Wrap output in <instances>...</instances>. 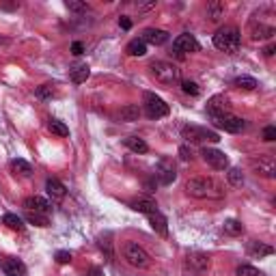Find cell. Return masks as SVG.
Wrapping results in <instances>:
<instances>
[{"label": "cell", "mask_w": 276, "mask_h": 276, "mask_svg": "<svg viewBox=\"0 0 276 276\" xmlns=\"http://www.w3.org/2000/svg\"><path fill=\"white\" fill-rule=\"evenodd\" d=\"M186 192L194 198H220L223 196V188H220L214 179L194 177L186 183Z\"/></svg>", "instance_id": "1"}, {"label": "cell", "mask_w": 276, "mask_h": 276, "mask_svg": "<svg viewBox=\"0 0 276 276\" xmlns=\"http://www.w3.org/2000/svg\"><path fill=\"white\" fill-rule=\"evenodd\" d=\"M214 46L218 50H223L227 54H233L240 48V30L235 26H225V28H218L216 35H214Z\"/></svg>", "instance_id": "2"}, {"label": "cell", "mask_w": 276, "mask_h": 276, "mask_svg": "<svg viewBox=\"0 0 276 276\" xmlns=\"http://www.w3.org/2000/svg\"><path fill=\"white\" fill-rule=\"evenodd\" d=\"M151 73H153V78H156L160 84H177L181 80V73L179 69L175 67L173 63H164V61H156V63H151Z\"/></svg>", "instance_id": "3"}, {"label": "cell", "mask_w": 276, "mask_h": 276, "mask_svg": "<svg viewBox=\"0 0 276 276\" xmlns=\"http://www.w3.org/2000/svg\"><path fill=\"white\" fill-rule=\"evenodd\" d=\"M181 136L190 142H218L220 136L214 130L207 127H196V125H183L181 127Z\"/></svg>", "instance_id": "4"}, {"label": "cell", "mask_w": 276, "mask_h": 276, "mask_svg": "<svg viewBox=\"0 0 276 276\" xmlns=\"http://www.w3.org/2000/svg\"><path fill=\"white\" fill-rule=\"evenodd\" d=\"M212 121H214L216 127L225 130V132H231V134H237V132H242V130L246 127V121L244 119H240V117L231 115V113L216 115V117H212Z\"/></svg>", "instance_id": "5"}, {"label": "cell", "mask_w": 276, "mask_h": 276, "mask_svg": "<svg viewBox=\"0 0 276 276\" xmlns=\"http://www.w3.org/2000/svg\"><path fill=\"white\" fill-rule=\"evenodd\" d=\"M145 113L151 119H162L171 113V108L162 97L153 95V93H145Z\"/></svg>", "instance_id": "6"}, {"label": "cell", "mask_w": 276, "mask_h": 276, "mask_svg": "<svg viewBox=\"0 0 276 276\" xmlns=\"http://www.w3.org/2000/svg\"><path fill=\"white\" fill-rule=\"evenodd\" d=\"M123 255H125V259L132 263V266H136V268L149 266V255H147V250L142 248V246H138V244H134V242H130V244L125 246Z\"/></svg>", "instance_id": "7"}, {"label": "cell", "mask_w": 276, "mask_h": 276, "mask_svg": "<svg viewBox=\"0 0 276 276\" xmlns=\"http://www.w3.org/2000/svg\"><path fill=\"white\" fill-rule=\"evenodd\" d=\"M201 156H203V160H205L214 171H225V169H229V158L225 156L223 151L205 147V149L201 151Z\"/></svg>", "instance_id": "8"}, {"label": "cell", "mask_w": 276, "mask_h": 276, "mask_svg": "<svg viewBox=\"0 0 276 276\" xmlns=\"http://www.w3.org/2000/svg\"><path fill=\"white\" fill-rule=\"evenodd\" d=\"M198 41L194 39V35H190V32H183V35H179L177 39L173 41V50L179 54H186V52H198Z\"/></svg>", "instance_id": "9"}, {"label": "cell", "mask_w": 276, "mask_h": 276, "mask_svg": "<svg viewBox=\"0 0 276 276\" xmlns=\"http://www.w3.org/2000/svg\"><path fill=\"white\" fill-rule=\"evenodd\" d=\"M158 177H160V183H164V186H169V183L175 181V177H177V171H175L173 160L162 158L158 162Z\"/></svg>", "instance_id": "10"}, {"label": "cell", "mask_w": 276, "mask_h": 276, "mask_svg": "<svg viewBox=\"0 0 276 276\" xmlns=\"http://www.w3.org/2000/svg\"><path fill=\"white\" fill-rule=\"evenodd\" d=\"M24 209L26 212H37V214H46L52 209V203L48 201V198H43V196H28L26 201H24Z\"/></svg>", "instance_id": "11"}, {"label": "cell", "mask_w": 276, "mask_h": 276, "mask_svg": "<svg viewBox=\"0 0 276 276\" xmlns=\"http://www.w3.org/2000/svg\"><path fill=\"white\" fill-rule=\"evenodd\" d=\"M207 113H209V117H216V115H223V113H231V110H229V99L225 95H214L207 102Z\"/></svg>", "instance_id": "12"}, {"label": "cell", "mask_w": 276, "mask_h": 276, "mask_svg": "<svg viewBox=\"0 0 276 276\" xmlns=\"http://www.w3.org/2000/svg\"><path fill=\"white\" fill-rule=\"evenodd\" d=\"M89 73H91V71H89V65L82 63V61H76L71 67H69V78H71L73 84H82V82H86Z\"/></svg>", "instance_id": "13"}, {"label": "cell", "mask_w": 276, "mask_h": 276, "mask_svg": "<svg viewBox=\"0 0 276 276\" xmlns=\"http://www.w3.org/2000/svg\"><path fill=\"white\" fill-rule=\"evenodd\" d=\"M145 43H151V46H162V43L169 41V32L167 30H160V28H147L145 32H142L140 37Z\"/></svg>", "instance_id": "14"}, {"label": "cell", "mask_w": 276, "mask_h": 276, "mask_svg": "<svg viewBox=\"0 0 276 276\" xmlns=\"http://www.w3.org/2000/svg\"><path fill=\"white\" fill-rule=\"evenodd\" d=\"M147 218H149L151 229L156 231L158 235H162V237H167V235H169V223H167V218H164V216L158 212V209H156V212H151Z\"/></svg>", "instance_id": "15"}, {"label": "cell", "mask_w": 276, "mask_h": 276, "mask_svg": "<svg viewBox=\"0 0 276 276\" xmlns=\"http://www.w3.org/2000/svg\"><path fill=\"white\" fill-rule=\"evenodd\" d=\"M3 272L7 276H24L26 274V266L22 263L20 259H13V257H9L3 261Z\"/></svg>", "instance_id": "16"}, {"label": "cell", "mask_w": 276, "mask_h": 276, "mask_svg": "<svg viewBox=\"0 0 276 276\" xmlns=\"http://www.w3.org/2000/svg\"><path fill=\"white\" fill-rule=\"evenodd\" d=\"M46 192H48V196L52 198V201H63L65 198V194H67V190H65V186L59 181V179H48L46 181Z\"/></svg>", "instance_id": "17"}, {"label": "cell", "mask_w": 276, "mask_h": 276, "mask_svg": "<svg viewBox=\"0 0 276 276\" xmlns=\"http://www.w3.org/2000/svg\"><path fill=\"white\" fill-rule=\"evenodd\" d=\"M132 209H134V212H140V214L149 216L151 212H156L158 205H156V201H153V198L140 196V198H136V201H132Z\"/></svg>", "instance_id": "18"}, {"label": "cell", "mask_w": 276, "mask_h": 276, "mask_svg": "<svg viewBox=\"0 0 276 276\" xmlns=\"http://www.w3.org/2000/svg\"><path fill=\"white\" fill-rule=\"evenodd\" d=\"M252 167L255 169H259V173L263 175V177H274L276 175V164H274V160L270 158V156H266V158H259V162H252Z\"/></svg>", "instance_id": "19"}, {"label": "cell", "mask_w": 276, "mask_h": 276, "mask_svg": "<svg viewBox=\"0 0 276 276\" xmlns=\"http://www.w3.org/2000/svg\"><path fill=\"white\" fill-rule=\"evenodd\" d=\"M123 145H125L127 149H132L134 153H147V151H149L147 142L142 140V138H138V136H127V138L123 140Z\"/></svg>", "instance_id": "20"}, {"label": "cell", "mask_w": 276, "mask_h": 276, "mask_svg": "<svg viewBox=\"0 0 276 276\" xmlns=\"http://www.w3.org/2000/svg\"><path fill=\"white\" fill-rule=\"evenodd\" d=\"M125 50H127L130 57H145L147 54V43L142 39H132Z\"/></svg>", "instance_id": "21"}, {"label": "cell", "mask_w": 276, "mask_h": 276, "mask_svg": "<svg viewBox=\"0 0 276 276\" xmlns=\"http://www.w3.org/2000/svg\"><path fill=\"white\" fill-rule=\"evenodd\" d=\"M11 169H13V173L20 175V177H30V173H32L30 164H28L26 160H20V158L11 162Z\"/></svg>", "instance_id": "22"}, {"label": "cell", "mask_w": 276, "mask_h": 276, "mask_svg": "<svg viewBox=\"0 0 276 276\" xmlns=\"http://www.w3.org/2000/svg\"><path fill=\"white\" fill-rule=\"evenodd\" d=\"M48 127H50V132H52V134H57V136H61V138L69 136V127L65 125L63 121H57V119H52L50 123H48Z\"/></svg>", "instance_id": "23"}, {"label": "cell", "mask_w": 276, "mask_h": 276, "mask_svg": "<svg viewBox=\"0 0 276 276\" xmlns=\"http://www.w3.org/2000/svg\"><path fill=\"white\" fill-rule=\"evenodd\" d=\"M272 252H274V248L268 244H261V242H252V246H250V255H255V257H268Z\"/></svg>", "instance_id": "24"}, {"label": "cell", "mask_w": 276, "mask_h": 276, "mask_svg": "<svg viewBox=\"0 0 276 276\" xmlns=\"http://www.w3.org/2000/svg\"><path fill=\"white\" fill-rule=\"evenodd\" d=\"M3 223H5L9 229H13V231H24V220H22L20 216H15V214H5Z\"/></svg>", "instance_id": "25"}, {"label": "cell", "mask_w": 276, "mask_h": 276, "mask_svg": "<svg viewBox=\"0 0 276 276\" xmlns=\"http://www.w3.org/2000/svg\"><path fill=\"white\" fill-rule=\"evenodd\" d=\"M225 233L229 235H242L244 233V227H242V223H237V220H225Z\"/></svg>", "instance_id": "26"}, {"label": "cell", "mask_w": 276, "mask_h": 276, "mask_svg": "<svg viewBox=\"0 0 276 276\" xmlns=\"http://www.w3.org/2000/svg\"><path fill=\"white\" fill-rule=\"evenodd\" d=\"M272 35H274V28L272 26H263V24L252 26V39H268Z\"/></svg>", "instance_id": "27"}, {"label": "cell", "mask_w": 276, "mask_h": 276, "mask_svg": "<svg viewBox=\"0 0 276 276\" xmlns=\"http://www.w3.org/2000/svg\"><path fill=\"white\" fill-rule=\"evenodd\" d=\"M26 220L32 225H37V227H48L50 225V220L46 214H37V212H26Z\"/></svg>", "instance_id": "28"}, {"label": "cell", "mask_w": 276, "mask_h": 276, "mask_svg": "<svg viewBox=\"0 0 276 276\" xmlns=\"http://www.w3.org/2000/svg\"><path fill=\"white\" fill-rule=\"evenodd\" d=\"M138 115H140L138 106H125V108H121V113H119V117L123 121H136Z\"/></svg>", "instance_id": "29"}, {"label": "cell", "mask_w": 276, "mask_h": 276, "mask_svg": "<svg viewBox=\"0 0 276 276\" xmlns=\"http://www.w3.org/2000/svg\"><path fill=\"white\" fill-rule=\"evenodd\" d=\"M235 86L246 89V91H252V89H257V80L250 78V76H240V78H235Z\"/></svg>", "instance_id": "30"}, {"label": "cell", "mask_w": 276, "mask_h": 276, "mask_svg": "<svg viewBox=\"0 0 276 276\" xmlns=\"http://www.w3.org/2000/svg\"><path fill=\"white\" fill-rule=\"evenodd\" d=\"M190 266L196 270H207L209 268V257L207 255H192L190 257Z\"/></svg>", "instance_id": "31"}, {"label": "cell", "mask_w": 276, "mask_h": 276, "mask_svg": "<svg viewBox=\"0 0 276 276\" xmlns=\"http://www.w3.org/2000/svg\"><path fill=\"white\" fill-rule=\"evenodd\" d=\"M65 7H67L69 11H73V13H84V11H89V5L80 3V0H67Z\"/></svg>", "instance_id": "32"}, {"label": "cell", "mask_w": 276, "mask_h": 276, "mask_svg": "<svg viewBox=\"0 0 276 276\" xmlns=\"http://www.w3.org/2000/svg\"><path fill=\"white\" fill-rule=\"evenodd\" d=\"M181 91H183L186 95H192V97H196L198 93H201V89H198V84H196V82H192V80H183V82H181Z\"/></svg>", "instance_id": "33"}, {"label": "cell", "mask_w": 276, "mask_h": 276, "mask_svg": "<svg viewBox=\"0 0 276 276\" xmlns=\"http://www.w3.org/2000/svg\"><path fill=\"white\" fill-rule=\"evenodd\" d=\"M227 177H229V183L231 186H242V183H244V175H242L240 169H231L227 173Z\"/></svg>", "instance_id": "34"}, {"label": "cell", "mask_w": 276, "mask_h": 276, "mask_svg": "<svg viewBox=\"0 0 276 276\" xmlns=\"http://www.w3.org/2000/svg\"><path fill=\"white\" fill-rule=\"evenodd\" d=\"M207 11H209V17H212V20L216 22V20H220V15H223L225 5H220V3H212V5L207 7Z\"/></svg>", "instance_id": "35"}, {"label": "cell", "mask_w": 276, "mask_h": 276, "mask_svg": "<svg viewBox=\"0 0 276 276\" xmlns=\"http://www.w3.org/2000/svg\"><path fill=\"white\" fill-rule=\"evenodd\" d=\"M235 274H237V276H261L259 270H257V268H252V266H240Z\"/></svg>", "instance_id": "36"}, {"label": "cell", "mask_w": 276, "mask_h": 276, "mask_svg": "<svg viewBox=\"0 0 276 276\" xmlns=\"http://www.w3.org/2000/svg\"><path fill=\"white\" fill-rule=\"evenodd\" d=\"M263 140H268V142L276 140V127L274 125H268L266 130H263Z\"/></svg>", "instance_id": "37"}, {"label": "cell", "mask_w": 276, "mask_h": 276, "mask_svg": "<svg viewBox=\"0 0 276 276\" xmlns=\"http://www.w3.org/2000/svg\"><path fill=\"white\" fill-rule=\"evenodd\" d=\"M57 261H59V263H69V261H71V252L59 250V252H57Z\"/></svg>", "instance_id": "38"}, {"label": "cell", "mask_w": 276, "mask_h": 276, "mask_svg": "<svg viewBox=\"0 0 276 276\" xmlns=\"http://www.w3.org/2000/svg\"><path fill=\"white\" fill-rule=\"evenodd\" d=\"M82 52H84V43L82 41H73L71 43V54H73V57H80Z\"/></svg>", "instance_id": "39"}, {"label": "cell", "mask_w": 276, "mask_h": 276, "mask_svg": "<svg viewBox=\"0 0 276 276\" xmlns=\"http://www.w3.org/2000/svg\"><path fill=\"white\" fill-rule=\"evenodd\" d=\"M37 95L43 97V99H46V97H52V95H54V89L46 84V86H41V89H37Z\"/></svg>", "instance_id": "40"}, {"label": "cell", "mask_w": 276, "mask_h": 276, "mask_svg": "<svg viewBox=\"0 0 276 276\" xmlns=\"http://www.w3.org/2000/svg\"><path fill=\"white\" fill-rule=\"evenodd\" d=\"M119 26H121V28H123V30H130V28H132V22H130V20H127V17L123 15V17H121V20H119Z\"/></svg>", "instance_id": "41"}, {"label": "cell", "mask_w": 276, "mask_h": 276, "mask_svg": "<svg viewBox=\"0 0 276 276\" xmlns=\"http://www.w3.org/2000/svg\"><path fill=\"white\" fill-rule=\"evenodd\" d=\"M179 153H181V160H192V151H188V147H181Z\"/></svg>", "instance_id": "42"}, {"label": "cell", "mask_w": 276, "mask_h": 276, "mask_svg": "<svg viewBox=\"0 0 276 276\" xmlns=\"http://www.w3.org/2000/svg\"><path fill=\"white\" fill-rule=\"evenodd\" d=\"M86 276H104V270L102 268H91Z\"/></svg>", "instance_id": "43"}, {"label": "cell", "mask_w": 276, "mask_h": 276, "mask_svg": "<svg viewBox=\"0 0 276 276\" xmlns=\"http://www.w3.org/2000/svg\"><path fill=\"white\" fill-rule=\"evenodd\" d=\"M272 54H274V46H268L266 48V57H272Z\"/></svg>", "instance_id": "44"}]
</instances>
